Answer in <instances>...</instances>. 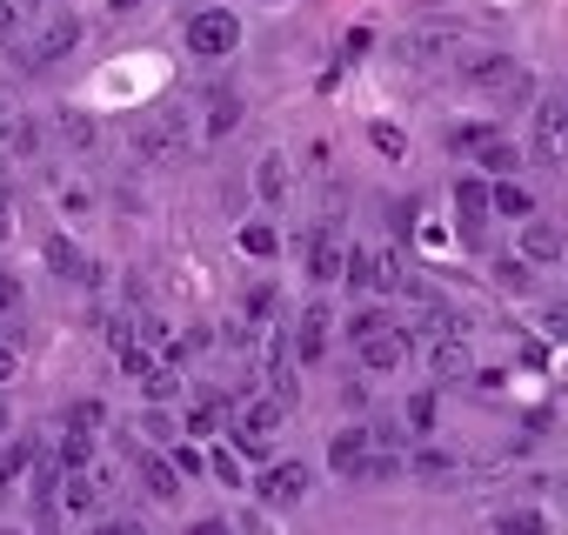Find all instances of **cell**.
<instances>
[{
  "label": "cell",
  "instance_id": "1",
  "mask_svg": "<svg viewBox=\"0 0 568 535\" xmlns=\"http://www.w3.org/2000/svg\"><path fill=\"white\" fill-rule=\"evenodd\" d=\"M462 81H468L475 94H495L501 108H528V101H535V81H528L508 54H468V61H462Z\"/></svg>",
  "mask_w": 568,
  "mask_h": 535
},
{
  "label": "cell",
  "instance_id": "2",
  "mask_svg": "<svg viewBox=\"0 0 568 535\" xmlns=\"http://www.w3.org/2000/svg\"><path fill=\"white\" fill-rule=\"evenodd\" d=\"M241 48V21L227 14V8H201L194 21H187V54L194 61H227Z\"/></svg>",
  "mask_w": 568,
  "mask_h": 535
},
{
  "label": "cell",
  "instance_id": "3",
  "mask_svg": "<svg viewBox=\"0 0 568 535\" xmlns=\"http://www.w3.org/2000/svg\"><path fill=\"white\" fill-rule=\"evenodd\" d=\"M74 48H81V21H74V14H54V21H41V34L28 41L21 61H28V74H48V68H61Z\"/></svg>",
  "mask_w": 568,
  "mask_h": 535
},
{
  "label": "cell",
  "instance_id": "4",
  "mask_svg": "<svg viewBox=\"0 0 568 535\" xmlns=\"http://www.w3.org/2000/svg\"><path fill=\"white\" fill-rule=\"evenodd\" d=\"M267 395L288 402V408H295V395H302V355H295V335H281V329H274V342H267Z\"/></svg>",
  "mask_w": 568,
  "mask_h": 535
},
{
  "label": "cell",
  "instance_id": "5",
  "mask_svg": "<svg viewBox=\"0 0 568 535\" xmlns=\"http://www.w3.org/2000/svg\"><path fill=\"white\" fill-rule=\"evenodd\" d=\"M535 161H568V108H561V94H548V101H535Z\"/></svg>",
  "mask_w": 568,
  "mask_h": 535
},
{
  "label": "cell",
  "instance_id": "6",
  "mask_svg": "<svg viewBox=\"0 0 568 535\" xmlns=\"http://www.w3.org/2000/svg\"><path fill=\"white\" fill-rule=\"evenodd\" d=\"M308 482H315L308 462H267V468H261V502H267V508H295V502L308 495Z\"/></svg>",
  "mask_w": 568,
  "mask_h": 535
},
{
  "label": "cell",
  "instance_id": "7",
  "mask_svg": "<svg viewBox=\"0 0 568 535\" xmlns=\"http://www.w3.org/2000/svg\"><path fill=\"white\" fill-rule=\"evenodd\" d=\"M181 141H187V114H174V108H161V114H148V121L134 128V148H141L148 161L181 154Z\"/></svg>",
  "mask_w": 568,
  "mask_h": 535
},
{
  "label": "cell",
  "instance_id": "8",
  "mask_svg": "<svg viewBox=\"0 0 568 535\" xmlns=\"http://www.w3.org/2000/svg\"><path fill=\"white\" fill-rule=\"evenodd\" d=\"M428 375H435V388H442V382H475V349H468V335H435V342H428Z\"/></svg>",
  "mask_w": 568,
  "mask_h": 535
},
{
  "label": "cell",
  "instance_id": "9",
  "mask_svg": "<svg viewBox=\"0 0 568 535\" xmlns=\"http://www.w3.org/2000/svg\"><path fill=\"white\" fill-rule=\"evenodd\" d=\"M375 448H382V442H375V428H362V422H355V428H335V442H328V468L355 482V475L368 468V455H375Z\"/></svg>",
  "mask_w": 568,
  "mask_h": 535
},
{
  "label": "cell",
  "instance_id": "10",
  "mask_svg": "<svg viewBox=\"0 0 568 535\" xmlns=\"http://www.w3.org/2000/svg\"><path fill=\"white\" fill-rule=\"evenodd\" d=\"M328 335H335L328 302H308V309H302V322H295V355H302V369H315V362L328 355Z\"/></svg>",
  "mask_w": 568,
  "mask_h": 535
},
{
  "label": "cell",
  "instance_id": "11",
  "mask_svg": "<svg viewBox=\"0 0 568 535\" xmlns=\"http://www.w3.org/2000/svg\"><path fill=\"white\" fill-rule=\"evenodd\" d=\"M335 275H348V248L335 241V228H315V241H308V282L328 289Z\"/></svg>",
  "mask_w": 568,
  "mask_h": 535
},
{
  "label": "cell",
  "instance_id": "12",
  "mask_svg": "<svg viewBox=\"0 0 568 535\" xmlns=\"http://www.w3.org/2000/svg\"><path fill=\"white\" fill-rule=\"evenodd\" d=\"M402 362H408V335H402V329H382V335L362 342V369H368V375H395Z\"/></svg>",
  "mask_w": 568,
  "mask_h": 535
},
{
  "label": "cell",
  "instance_id": "13",
  "mask_svg": "<svg viewBox=\"0 0 568 535\" xmlns=\"http://www.w3.org/2000/svg\"><path fill=\"white\" fill-rule=\"evenodd\" d=\"M101 495H108V482H101L94 468H81V475H61V495H54V502H61L68 515H101Z\"/></svg>",
  "mask_w": 568,
  "mask_h": 535
},
{
  "label": "cell",
  "instance_id": "14",
  "mask_svg": "<svg viewBox=\"0 0 568 535\" xmlns=\"http://www.w3.org/2000/svg\"><path fill=\"white\" fill-rule=\"evenodd\" d=\"M41 34V0H0V48Z\"/></svg>",
  "mask_w": 568,
  "mask_h": 535
},
{
  "label": "cell",
  "instance_id": "15",
  "mask_svg": "<svg viewBox=\"0 0 568 535\" xmlns=\"http://www.w3.org/2000/svg\"><path fill=\"white\" fill-rule=\"evenodd\" d=\"M475 168H481L488 181H508V174H521V148L501 141V134H488V141L475 148Z\"/></svg>",
  "mask_w": 568,
  "mask_h": 535
},
{
  "label": "cell",
  "instance_id": "16",
  "mask_svg": "<svg viewBox=\"0 0 568 535\" xmlns=\"http://www.w3.org/2000/svg\"><path fill=\"white\" fill-rule=\"evenodd\" d=\"M521 261L555 268V261H561V234H555L548 221H521Z\"/></svg>",
  "mask_w": 568,
  "mask_h": 535
},
{
  "label": "cell",
  "instance_id": "17",
  "mask_svg": "<svg viewBox=\"0 0 568 535\" xmlns=\"http://www.w3.org/2000/svg\"><path fill=\"white\" fill-rule=\"evenodd\" d=\"M234 128H241V94L214 88V94H207V121H201V134H207V141H221V134H234Z\"/></svg>",
  "mask_w": 568,
  "mask_h": 535
},
{
  "label": "cell",
  "instance_id": "18",
  "mask_svg": "<svg viewBox=\"0 0 568 535\" xmlns=\"http://www.w3.org/2000/svg\"><path fill=\"white\" fill-rule=\"evenodd\" d=\"M402 422L415 428V442H428V435H435V422H442V395H435V388H415V395L402 402Z\"/></svg>",
  "mask_w": 568,
  "mask_h": 535
},
{
  "label": "cell",
  "instance_id": "19",
  "mask_svg": "<svg viewBox=\"0 0 568 535\" xmlns=\"http://www.w3.org/2000/svg\"><path fill=\"white\" fill-rule=\"evenodd\" d=\"M141 482H148L154 502H174V495H181V462H168V455H141Z\"/></svg>",
  "mask_w": 568,
  "mask_h": 535
},
{
  "label": "cell",
  "instance_id": "20",
  "mask_svg": "<svg viewBox=\"0 0 568 535\" xmlns=\"http://www.w3.org/2000/svg\"><path fill=\"white\" fill-rule=\"evenodd\" d=\"M48 268L54 275H74V282H94V268H88V254L68 241V234H48Z\"/></svg>",
  "mask_w": 568,
  "mask_h": 535
},
{
  "label": "cell",
  "instance_id": "21",
  "mask_svg": "<svg viewBox=\"0 0 568 535\" xmlns=\"http://www.w3.org/2000/svg\"><path fill=\"white\" fill-rule=\"evenodd\" d=\"M54 462H61V475H81V468L94 462V428H68V435L54 442Z\"/></svg>",
  "mask_w": 568,
  "mask_h": 535
},
{
  "label": "cell",
  "instance_id": "22",
  "mask_svg": "<svg viewBox=\"0 0 568 535\" xmlns=\"http://www.w3.org/2000/svg\"><path fill=\"white\" fill-rule=\"evenodd\" d=\"M495 214L501 221H535V194L508 174V181H495Z\"/></svg>",
  "mask_w": 568,
  "mask_h": 535
},
{
  "label": "cell",
  "instance_id": "23",
  "mask_svg": "<svg viewBox=\"0 0 568 535\" xmlns=\"http://www.w3.org/2000/svg\"><path fill=\"white\" fill-rule=\"evenodd\" d=\"M254 194H261V201H281V194H288V161H281V154H261V168H254Z\"/></svg>",
  "mask_w": 568,
  "mask_h": 535
},
{
  "label": "cell",
  "instance_id": "24",
  "mask_svg": "<svg viewBox=\"0 0 568 535\" xmlns=\"http://www.w3.org/2000/svg\"><path fill=\"white\" fill-rule=\"evenodd\" d=\"M495 535H548V515L541 508H501L495 515Z\"/></svg>",
  "mask_w": 568,
  "mask_h": 535
},
{
  "label": "cell",
  "instance_id": "25",
  "mask_svg": "<svg viewBox=\"0 0 568 535\" xmlns=\"http://www.w3.org/2000/svg\"><path fill=\"white\" fill-rule=\"evenodd\" d=\"M408 468H415V482H448V475H455V455H448V448H415Z\"/></svg>",
  "mask_w": 568,
  "mask_h": 535
},
{
  "label": "cell",
  "instance_id": "26",
  "mask_svg": "<svg viewBox=\"0 0 568 535\" xmlns=\"http://www.w3.org/2000/svg\"><path fill=\"white\" fill-rule=\"evenodd\" d=\"M281 415H288V402H274V395H267V402H247V408H241V428H247V435H267Z\"/></svg>",
  "mask_w": 568,
  "mask_h": 535
},
{
  "label": "cell",
  "instance_id": "27",
  "mask_svg": "<svg viewBox=\"0 0 568 535\" xmlns=\"http://www.w3.org/2000/svg\"><path fill=\"white\" fill-rule=\"evenodd\" d=\"M28 462H34V442H8V448H0V495L21 482V468H28Z\"/></svg>",
  "mask_w": 568,
  "mask_h": 535
},
{
  "label": "cell",
  "instance_id": "28",
  "mask_svg": "<svg viewBox=\"0 0 568 535\" xmlns=\"http://www.w3.org/2000/svg\"><path fill=\"white\" fill-rule=\"evenodd\" d=\"M395 475H402V455H395V448H375L355 482H362V488H382V482H395Z\"/></svg>",
  "mask_w": 568,
  "mask_h": 535
},
{
  "label": "cell",
  "instance_id": "29",
  "mask_svg": "<svg viewBox=\"0 0 568 535\" xmlns=\"http://www.w3.org/2000/svg\"><path fill=\"white\" fill-rule=\"evenodd\" d=\"M241 248H247L254 261H267V254H281V234H274L267 221H247V228H241Z\"/></svg>",
  "mask_w": 568,
  "mask_h": 535
},
{
  "label": "cell",
  "instance_id": "30",
  "mask_svg": "<svg viewBox=\"0 0 568 535\" xmlns=\"http://www.w3.org/2000/svg\"><path fill=\"white\" fill-rule=\"evenodd\" d=\"M141 395H148L154 408H168V402L181 395V375H174V369H154V375H141Z\"/></svg>",
  "mask_w": 568,
  "mask_h": 535
},
{
  "label": "cell",
  "instance_id": "31",
  "mask_svg": "<svg viewBox=\"0 0 568 535\" xmlns=\"http://www.w3.org/2000/svg\"><path fill=\"white\" fill-rule=\"evenodd\" d=\"M375 261H382V254L348 248V289H355V295H368V289H375Z\"/></svg>",
  "mask_w": 568,
  "mask_h": 535
},
{
  "label": "cell",
  "instance_id": "32",
  "mask_svg": "<svg viewBox=\"0 0 568 535\" xmlns=\"http://www.w3.org/2000/svg\"><path fill=\"white\" fill-rule=\"evenodd\" d=\"M61 141H68L74 154H88L101 134H94V121H88V114H61Z\"/></svg>",
  "mask_w": 568,
  "mask_h": 535
},
{
  "label": "cell",
  "instance_id": "33",
  "mask_svg": "<svg viewBox=\"0 0 568 535\" xmlns=\"http://www.w3.org/2000/svg\"><path fill=\"white\" fill-rule=\"evenodd\" d=\"M382 329H395L388 309H362V315H348V342H355V349H362L368 335H382Z\"/></svg>",
  "mask_w": 568,
  "mask_h": 535
},
{
  "label": "cell",
  "instance_id": "34",
  "mask_svg": "<svg viewBox=\"0 0 568 535\" xmlns=\"http://www.w3.org/2000/svg\"><path fill=\"white\" fill-rule=\"evenodd\" d=\"M368 428H375V442H382V448H408V442H415V428H408L402 415H375Z\"/></svg>",
  "mask_w": 568,
  "mask_h": 535
},
{
  "label": "cell",
  "instance_id": "35",
  "mask_svg": "<svg viewBox=\"0 0 568 535\" xmlns=\"http://www.w3.org/2000/svg\"><path fill=\"white\" fill-rule=\"evenodd\" d=\"M488 134H495V121H462V128L448 134V148H455V154H475V148H481Z\"/></svg>",
  "mask_w": 568,
  "mask_h": 535
},
{
  "label": "cell",
  "instance_id": "36",
  "mask_svg": "<svg viewBox=\"0 0 568 535\" xmlns=\"http://www.w3.org/2000/svg\"><path fill=\"white\" fill-rule=\"evenodd\" d=\"M528 268H535V261H521V254H515V261H495V289L521 295V289H528Z\"/></svg>",
  "mask_w": 568,
  "mask_h": 535
},
{
  "label": "cell",
  "instance_id": "37",
  "mask_svg": "<svg viewBox=\"0 0 568 535\" xmlns=\"http://www.w3.org/2000/svg\"><path fill=\"white\" fill-rule=\"evenodd\" d=\"M8 148H14L21 161H34V154H41V128H34V121L21 114V121H14V134H8Z\"/></svg>",
  "mask_w": 568,
  "mask_h": 535
},
{
  "label": "cell",
  "instance_id": "38",
  "mask_svg": "<svg viewBox=\"0 0 568 535\" xmlns=\"http://www.w3.org/2000/svg\"><path fill=\"white\" fill-rule=\"evenodd\" d=\"M94 535H148V522L121 508V515H101V522H94Z\"/></svg>",
  "mask_w": 568,
  "mask_h": 535
},
{
  "label": "cell",
  "instance_id": "39",
  "mask_svg": "<svg viewBox=\"0 0 568 535\" xmlns=\"http://www.w3.org/2000/svg\"><path fill=\"white\" fill-rule=\"evenodd\" d=\"M541 335H548V342H568V302H548V309H541Z\"/></svg>",
  "mask_w": 568,
  "mask_h": 535
},
{
  "label": "cell",
  "instance_id": "40",
  "mask_svg": "<svg viewBox=\"0 0 568 535\" xmlns=\"http://www.w3.org/2000/svg\"><path fill=\"white\" fill-rule=\"evenodd\" d=\"M342 408H368V375H342Z\"/></svg>",
  "mask_w": 568,
  "mask_h": 535
},
{
  "label": "cell",
  "instance_id": "41",
  "mask_svg": "<svg viewBox=\"0 0 568 535\" xmlns=\"http://www.w3.org/2000/svg\"><path fill=\"white\" fill-rule=\"evenodd\" d=\"M21 309V275L14 268H0V315H14Z\"/></svg>",
  "mask_w": 568,
  "mask_h": 535
},
{
  "label": "cell",
  "instance_id": "42",
  "mask_svg": "<svg viewBox=\"0 0 568 535\" xmlns=\"http://www.w3.org/2000/svg\"><path fill=\"white\" fill-rule=\"evenodd\" d=\"M141 428H148L154 442H174V415H168V408H148V415H141Z\"/></svg>",
  "mask_w": 568,
  "mask_h": 535
},
{
  "label": "cell",
  "instance_id": "43",
  "mask_svg": "<svg viewBox=\"0 0 568 535\" xmlns=\"http://www.w3.org/2000/svg\"><path fill=\"white\" fill-rule=\"evenodd\" d=\"M14 369H21V349H14L8 329H0V382H14Z\"/></svg>",
  "mask_w": 568,
  "mask_h": 535
},
{
  "label": "cell",
  "instance_id": "44",
  "mask_svg": "<svg viewBox=\"0 0 568 535\" xmlns=\"http://www.w3.org/2000/svg\"><path fill=\"white\" fill-rule=\"evenodd\" d=\"M247 315L267 322V315H274V289H247Z\"/></svg>",
  "mask_w": 568,
  "mask_h": 535
},
{
  "label": "cell",
  "instance_id": "45",
  "mask_svg": "<svg viewBox=\"0 0 568 535\" xmlns=\"http://www.w3.org/2000/svg\"><path fill=\"white\" fill-rule=\"evenodd\" d=\"M187 535H234V522L227 515H201V522H187Z\"/></svg>",
  "mask_w": 568,
  "mask_h": 535
},
{
  "label": "cell",
  "instance_id": "46",
  "mask_svg": "<svg viewBox=\"0 0 568 535\" xmlns=\"http://www.w3.org/2000/svg\"><path fill=\"white\" fill-rule=\"evenodd\" d=\"M214 475H221V482H227V488H234V482H241V462H234V455H227V448H221V455H214Z\"/></svg>",
  "mask_w": 568,
  "mask_h": 535
},
{
  "label": "cell",
  "instance_id": "47",
  "mask_svg": "<svg viewBox=\"0 0 568 535\" xmlns=\"http://www.w3.org/2000/svg\"><path fill=\"white\" fill-rule=\"evenodd\" d=\"M8 234H14V194L0 188V241H8Z\"/></svg>",
  "mask_w": 568,
  "mask_h": 535
},
{
  "label": "cell",
  "instance_id": "48",
  "mask_svg": "<svg viewBox=\"0 0 568 535\" xmlns=\"http://www.w3.org/2000/svg\"><path fill=\"white\" fill-rule=\"evenodd\" d=\"M101 422V402H74V428H94Z\"/></svg>",
  "mask_w": 568,
  "mask_h": 535
},
{
  "label": "cell",
  "instance_id": "49",
  "mask_svg": "<svg viewBox=\"0 0 568 535\" xmlns=\"http://www.w3.org/2000/svg\"><path fill=\"white\" fill-rule=\"evenodd\" d=\"M14 121H21L14 108H0V141H8V134H14Z\"/></svg>",
  "mask_w": 568,
  "mask_h": 535
},
{
  "label": "cell",
  "instance_id": "50",
  "mask_svg": "<svg viewBox=\"0 0 568 535\" xmlns=\"http://www.w3.org/2000/svg\"><path fill=\"white\" fill-rule=\"evenodd\" d=\"M555 94H561V108H568V74H561V81H555Z\"/></svg>",
  "mask_w": 568,
  "mask_h": 535
},
{
  "label": "cell",
  "instance_id": "51",
  "mask_svg": "<svg viewBox=\"0 0 568 535\" xmlns=\"http://www.w3.org/2000/svg\"><path fill=\"white\" fill-rule=\"evenodd\" d=\"M0 535H14V528H0Z\"/></svg>",
  "mask_w": 568,
  "mask_h": 535
}]
</instances>
